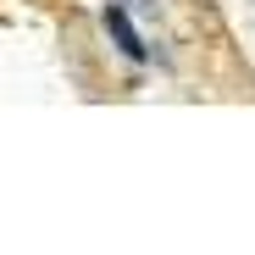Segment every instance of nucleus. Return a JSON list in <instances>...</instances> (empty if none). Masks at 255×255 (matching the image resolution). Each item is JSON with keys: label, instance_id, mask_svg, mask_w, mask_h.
Segmentation results:
<instances>
[{"label": "nucleus", "instance_id": "f257e3e1", "mask_svg": "<svg viewBox=\"0 0 255 255\" xmlns=\"http://www.w3.org/2000/svg\"><path fill=\"white\" fill-rule=\"evenodd\" d=\"M100 28H106V39L117 45V56H122V61H150V45H144L139 22L128 17V6H122V0H106V11H100Z\"/></svg>", "mask_w": 255, "mask_h": 255}]
</instances>
